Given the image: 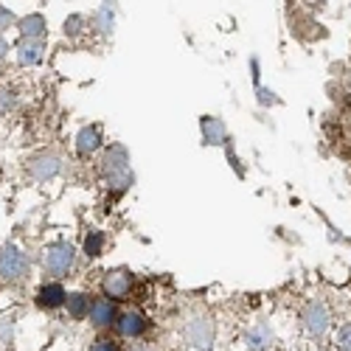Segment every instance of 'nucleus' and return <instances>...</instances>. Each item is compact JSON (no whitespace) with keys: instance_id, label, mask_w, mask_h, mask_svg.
Here are the masks:
<instances>
[{"instance_id":"24","label":"nucleus","mask_w":351,"mask_h":351,"mask_svg":"<svg viewBox=\"0 0 351 351\" xmlns=\"http://www.w3.org/2000/svg\"><path fill=\"white\" fill-rule=\"evenodd\" d=\"M12 25H17V14L9 6H0V32H9Z\"/></svg>"},{"instance_id":"25","label":"nucleus","mask_w":351,"mask_h":351,"mask_svg":"<svg viewBox=\"0 0 351 351\" xmlns=\"http://www.w3.org/2000/svg\"><path fill=\"white\" fill-rule=\"evenodd\" d=\"M256 93H258V104H261V107H273V104H278V96L270 90V87H256Z\"/></svg>"},{"instance_id":"6","label":"nucleus","mask_w":351,"mask_h":351,"mask_svg":"<svg viewBox=\"0 0 351 351\" xmlns=\"http://www.w3.org/2000/svg\"><path fill=\"white\" fill-rule=\"evenodd\" d=\"M132 289H135V276L130 270H110L101 278V292H104V298H110L112 304L127 301L132 295Z\"/></svg>"},{"instance_id":"17","label":"nucleus","mask_w":351,"mask_h":351,"mask_svg":"<svg viewBox=\"0 0 351 351\" xmlns=\"http://www.w3.org/2000/svg\"><path fill=\"white\" fill-rule=\"evenodd\" d=\"M90 306H93V295H87V292H73V295H68V301H65L68 317H73V320H84L90 315Z\"/></svg>"},{"instance_id":"13","label":"nucleus","mask_w":351,"mask_h":351,"mask_svg":"<svg viewBox=\"0 0 351 351\" xmlns=\"http://www.w3.org/2000/svg\"><path fill=\"white\" fill-rule=\"evenodd\" d=\"M17 32H20V40H45L48 34V20L45 14L40 12H32L17 20Z\"/></svg>"},{"instance_id":"8","label":"nucleus","mask_w":351,"mask_h":351,"mask_svg":"<svg viewBox=\"0 0 351 351\" xmlns=\"http://www.w3.org/2000/svg\"><path fill=\"white\" fill-rule=\"evenodd\" d=\"M115 329H119L121 337L138 340V337H143L146 332H149V320H146V315L138 312V309H127V312L119 315V320H115Z\"/></svg>"},{"instance_id":"20","label":"nucleus","mask_w":351,"mask_h":351,"mask_svg":"<svg viewBox=\"0 0 351 351\" xmlns=\"http://www.w3.org/2000/svg\"><path fill=\"white\" fill-rule=\"evenodd\" d=\"M87 25H90V20H87L84 14H71V17L62 23V32H65V37H82Z\"/></svg>"},{"instance_id":"3","label":"nucleus","mask_w":351,"mask_h":351,"mask_svg":"<svg viewBox=\"0 0 351 351\" xmlns=\"http://www.w3.org/2000/svg\"><path fill=\"white\" fill-rule=\"evenodd\" d=\"M301 326L312 340H324L332 326V312H329L326 301H320V298L306 301L301 309Z\"/></svg>"},{"instance_id":"19","label":"nucleus","mask_w":351,"mask_h":351,"mask_svg":"<svg viewBox=\"0 0 351 351\" xmlns=\"http://www.w3.org/2000/svg\"><path fill=\"white\" fill-rule=\"evenodd\" d=\"M14 332H17L14 317L12 315H0V346L12 348L14 346Z\"/></svg>"},{"instance_id":"2","label":"nucleus","mask_w":351,"mask_h":351,"mask_svg":"<svg viewBox=\"0 0 351 351\" xmlns=\"http://www.w3.org/2000/svg\"><path fill=\"white\" fill-rule=\"evenodd\" d=\"M32 270V261H28V253L23 247H17L14 242H6L0 247V281L14 284L23 281Z\"/></svg>"},{"instance_id":"29","label":"nucleus","mask_w":351,"mask_h":351,"mask_svg":"<svg viewBox=\"0 0 351 351\" xmlns=\"http://www.w3.org/2000/svg\"><path fill=\"white\" fill-rule=\"evenodd\" d=\"M250 65H253V79H256V82H258V60H253V62H250Z\"/></svg>"},{"instance_id":"22","label":"nucleus","mask_w":351,"mask_h":351,"mask_svg":"<svg viewBox=\"0 0 351 351\" xmlns=\"http://www.w3.org/2000/svg\"><path fill=\"white\" fill-rule=\"evenodd\" d=\"M90 351H121V343L112 340L107 335H99L93 343H90Z\"/></svg>"},{"instance_id":"27","label":"nucleus","mask_w":351,"mask_h":351,"mask_svg":"<svg viewBox=\"0 0 351 351\" xmlns=\"http://www.w3.org/2000/svg\"><path fill=\"white\" fill-rule=\"evenodd\" d=\"M12 51V45H9V40H3V37H0V62H3L6 60V53Z\"/></svg>"},{"instance_id":"14","label":"nucleus","mask_w":351,"mask_h":351,"mask_svg":"<svg viewBox=\"0 0 351 351\" xmlns=\"http://www.w3.org/2000/svg\"><path fill=\"white\" fill-rule=\"evenodd\" d=\"M276 335L270 329V324H265V320H258V324H253L247 332H245V346L250 351H270Z\"/></svg>"},{"instance_id":"26","label":"nucleus","mask_w":351,"mask_h":351,"mask_svg":"<svg viewBox=\"0 0 351 351\" xmlns=\"http://www.w3.org/2000/svg\"><path fill=\"white\" fill-rule=\"evenodd\" d=\"M228 160H230V166H233V169H237V174H239V178H242V174H245V171H242V163H239V158H237V155H233V149H228Z\"/></svg>"},{"instance_id":"21","label":"nucleus","mask_w":351,"mask_h":351,"mask_svg":"<svg viewBox=\"0 0 351 351\" xmlns=\"http://www.w3.org/2000/svg\"><path fill=\"white\" fill-rule=\"evenodd\" d=\"M17 90H12V87H0V112H12L17 107Z\"/></svg>"},{"instance_id":"18","label":"nucleus","mask_w":351,"mask_h":351,"mask_svg":"<svg viewBox=\"0 0 351 351\" xmlns=\"http://www.w3.org/2000/svg\"><path fill=\"white\" fill-rule=\"evenodd\" d=\"M104 253V230L99 228H90L84 237V256L87 258H99Z\"/></svg>"},{"instance_id":"12","label":"nucleus","mask_w":351,"mask_h":351,"mask_svg":"<svg viewBox=\"0 0 351 351\" xmlns=\"http://www.w3.org/2000/svg\"><path fill=\"white\" fill-rule=\"evenodd\" d=\"M34 301H37V306H40V309H48V312H51V309L65 306L68 292H65V287H62L60 281H48V284H43V287L37 289Z\"/></svg>"},{"instance_id":"7","label":"nucleus","mask_w":351,"mask_h":351,"mask_svg":"<svg viewBox=\"0 0 351 351\" xmlns=\"http://www.w3.org/2000/svg\"><path fill=\"white\" fill-rule=\"evenodd\" d=\"M60 171H62V158L56 152H40L28 160V174H32V180H37V183L53 180Z\"/></svg>"},{"instance_id":"1","label":"nucleus","mask_w":351,"mask_h":351,"mask_svg":"<svg viewBox=\"0 0 351 351\" xmlns=\"http://www.w3.org/2000/svg\"><path fill=\"white\" fill-rule=\"evenodd\" d=\"M101 178H104V186L112 191V199L121 197L124 191H130V186L135 183V174L130 169L127 146L112 143L110 149H104V155H101Z\"/></svg>"},{"instance_id":"5","label":"nucleus","mask_w":351,"mask_h":351,"mask_svg":"<svg viewBox=\"0 0 351 351\" xmlns=\"http://www.w3.org/2000/svg\"><path fill=\"white\" fill-rule=\"evenodd\" d=\"M76 265V247L71 242H53L43 253V270L53 278H62L73 270Z\"/></svg>"},{"instance_id":"9","label":"nucleus","mask_w":351,"mask_h":351,"mask_svg":"<svg viewBox=\"0 0 351 351\" xmlns=\"http://www.w3.org/2000/svg\"><path fill=\"white\" fill-rule=\"evenodd\" d=\"M101 146H104V138H101L99 124H87L76 132V155L79 158H93Z\"/></svg>"},{"instance_id":"23","label":"nucleus","mask_w":351,"mask_h":351,"mask_svg":"<svg viewBox=\"0 0 351 351\" xmlns=\"http://www.w3.org/2000/svg\"><path fill=\"white\" fill-rule=\"evenodd\" d=\"M337 348L340 351H351V320L337 329Z\"/></svg>"},{"instance_id":"10","label":"nucleus","mask_w":351,"mask_h":351,"mask_svg":"<svg viewBox=\"0 0 351 351\" xmlns=\"http://www.w3.org/2000/svg\"><path fill=\"white\" fill-rule=\"evenodd\" d=\"M90 324L93 329L104 332L110 326H115V320H119V309H115V304L110 298H93V306H90Z\"/></svg>"},{"instance_id":"11","label":"nucleus","mask_w":351,"mask_h":351,"mask_svg":"<svg viewBox=\"0 0 351 351\" xmlns=\"http://www.w3.org/2000/svg\"><path fill=\"white\" fill-rule=\"evenodd\" d=\"M199 132H202V143L206 146H228V127L217 115H202Z\"/></svg>"},{"instance_id":"28","label":"nucleus","mask_w":351,"mask_h":351,"mask_svg":"<svg viewBox=\"0 0 351 351\" xmlns=\"http://www.w3.org/2000/svg\"><path fill=\"white\" fill-rule=\"evenodd\" d=\"M130 351H155L149 343H132V348Z\"/></svg>"},{"instance_id":"16","label":"nucleus","mask_w":351,"mask_h":351,"mask_svg":"<svg viewBox=\"0 0 351 351\" xmlns=\"http://www.w3.org/2000/svg\"><path fill=\"white\" fill-rule=\"evenodd\" d=\"M90 25H93V32L107 37L112 34V25H115V9L112 3H99V9L90 14Z\"/></svg>"},{"instance_id":"15","label":"nucleus","mask_w":351,"mask_h":351,"mask_svg":"<svg viewBox=\"0 0 351 351\" xmlns=\"http://www.w3.org/2000/svg\"><path fill=\"white\" fill-rule=\"evenodd\" d=\"M45 60V40H20L17 43V62L23 68L40 65Z\"/></svg>"},{"instance_id":"4","label":"nucleus","mask_w":351,"mask_h":351,"mask_svg":"<svg viewBox=\"0 0 351 351\" xmlns=\"http://www.w3.org/2000/svg\"><path fill=\"white\" fill-rule=\"evenodd\" d=\"M183 340L197 351H211L217 340V326L208 315H191L183 324Z\"/></svg>"}]
</instances>
